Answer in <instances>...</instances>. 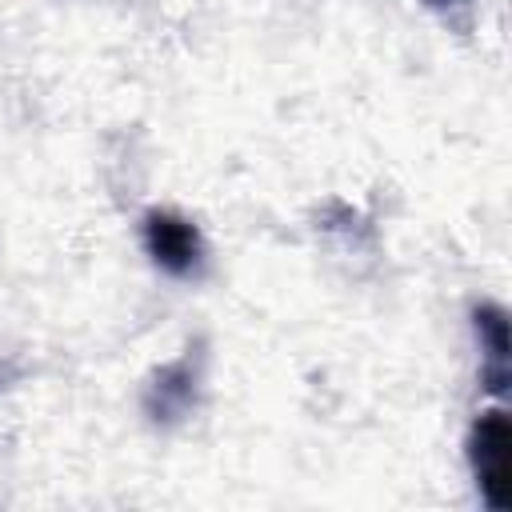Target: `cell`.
Listing matches in <instances>:
<instances>
[{"mask_svg": "<svg viewBox=\"0 0 512 512\" xmlns=\"http://www.w3.org/2000/svg\"><path fill=\"white\" fill-rule=\"evenodd\" d=\"M468 456L476 468L480 496L500 512L512 508V424H508V412L492 408L476 420L472 440H468Z\"/></svg>", "mask_w": 512, "mask_h": 512, "instance_id": "cell-1", "label": "cell"}, {"mask_svg": "<svg viewBox=\"0 0 512 512\" xmlns=\"http://www.w3.org/2000/svg\"><path fill=\"white\" fill-rule=\"evenodd\" d=\"M144 248L172 276H192L204 264V240H200L196 224H188L176 212H148L144 216Z\"/></svg>", "mask_w": 512, "mask_h": 512, "instance_id": "cell-2", "label": "cell"}, {"mask_svg": "<svg viewBox=\"0 0 512 512\" xmlns=\"http://www.w3.org/2000/svg\"><path fill=\"white\" fill-rule=\"evenodd\" d=\"M476 328H480V340L488 348L484 380H488L492 392H504V384H508V320H504L500 308H480Z\"/></svg>", "mask_w": 512, "mask_h": 512, "instance_id": "cell-3", "label": "cell"}, {"mask_svg": "<svg viewBox=\"0 0 512 512\" xmlns=\"http://www.w3.org/2000/svg\"><path fill=\"white\" fill-rule=\"evenodd\" d=\"M432 8H444V4H472V0H428Z\"/></svg>", "mask_w": 512, "mask_h": 512, "instance_id": "cell-4", "label": "cell"}]
</instances>
